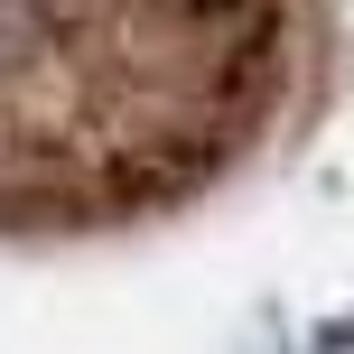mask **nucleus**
I'll return each mask as SVG.
<instances>
[{"instance_id": "obj_1", "label": "nucleus", "mask_w": 354, "mask_h": 354, "mask_svg": "<svg viewBox=\"0 0 354 354\" xmlns=\"http://www.w3.org/2000/svg\"><path fill=\"white\" fill-rule=\"evenodd\" d=\"M299 0H0V224H122L289 122Z\"/></svg>"}]
</instances>
